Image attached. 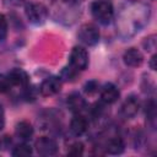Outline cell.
<instances>
[{"mask_svg":"<svg viewBox=\"0 0 157 157\" xmlns=\"http://www.w3.org/2000/svg\"><path fill=\"white\" fill-rule=\"evenodd\" d=\"M151 7L142 0H125L115 16V28L123 40L136 36L150 21Z\"/></svg>","mask_w":157,"mask_h":157,"instance_id":"obj_1","label":"cell"},{"mask_svg":"<svg viewBox=\"0 0 157 157\" xmlns=\"http://www.w3.org/2000/svg\"><path fill=\"white\" fill-rule=\"evenodd\" d=\"M92 17L101 25H109L114 17V7L110 0H93L91 4Z\"/></svg>","mask_w":157,"mask_h":157,"instance_id":"obj_2","label":"cell"},{"mask_svg":"<svg viewBox=\"0 0 157 157\" xmlns=\"http://www.w3.org/2000/svg\"><path fill=\"white\" fill-rule=\"evenodd\" d=\"M27 20L32 25H42L48 18V9L40 2H29L25 7Z\"/></svg>","mask_w":157,"mask_h":157,"instance_id":"obj_3","label":"cell"},{"mask_svg":"<svg viewBox=\"0 0 157 157\" xmlns=\"http://www.w3.org/2000/svg\"><path fill=\"white\" fill-rule=\"evenodd\" d=\"M69 66H71L77 72L85 70L88 66V53L83 47L76 45L71 49L69 56Z\"/></svg>","mask_w":157,"mask_h":157,"instance_id":"obj_4","label":"cell"},{"mask_svg":"<svg viewBox=\"0 0 157 157\" xmlns=\"http://www.w3.org/2000/svg\"><path fill=\"white\" fill-rule=\"evenodd\" d=\"M77 38L82 44L92 47L99 42V31L93 23H85L80 27Z\"/></svg>","mask_w":157,"mask_h":157,"instance_id":"obj_5","label":"cell"},{"mask_svg":"<svg viewBox=\"0 0 157 157\" xmlns=\"http://www.w3.org/2000/svg\"><path fill=\"white\" fill-rule=\"evenodd\" d=\"M140 109V101L135 94H130L126 97V99L123 102L120 109H119V115L123 119H132Z\"/></svg>","mask_w":157,"mask_h":157,"instance_id":"obj_6","label":"cell"},{"mask_svg":"<svg viewBox=\"0 0 157 157\" xmlns=\"http://www.w3.org/2000/svg\"><path fill=\"white\" fill-rule=\"evenodd\" d=\"M34 148L40 156H54L58 152V144L49 136H42L36 141Z\"/></svg>","mask_w":157,"mask_h":157,"instance_id":"obj_7","label":"cell"},{"mask_svg":"<svg viewBox=\"0 0 157 157\" xmlns=\"http://www.w3.org/2000/svg\"><path fill=\"white\" fill-rule=\"evenodd\" d=\"M61 90V78L58 76H49L39 86V92L44 97H50L59 93Z\"/></svg>","mask_w":157,"mask_h":157,"instance_id":"obj_8","label":"cell"},{"mask_svg":"<svg viewBox=\"0 0 157 157\" xmlns=\"http://www.w3.org/2000/svg\"><path fill=\"white\" fill-rule=\"evenodd\" d=\"M103 148L107 153L110 155H119L124 151L125 148V144L123 141V139L118 135V134H110L109 136H107V139L104 140L103 144Z\"/></svg>","mask_w":157,"mask_h":157,"instance_id":"obj_9","label":"cell"},{"mask_svg":"<svg viewBox=\"0 0 157 157\" xmlns=\"http://www.w3.org/2000/svg\"><path fill=\"white\" fill-rule=\"evenodd\" d=\"M88 129V121L82 113L75 114L69 124V130L74 136H82Z\"/></svg>","mask_w":157,"mask_h":157,"instance_id":"obj_10","label":"cell"},{"mask_svg":"<svg viewBox=\"0 0 157 157\" xmlns=\"http://www.w3.org/2000/svg\"><path fill=\"white\" fill-rule=\"evenodd\" d=\"M9 81L11 83V87H21V88H26L29 85V77L27 75L26 71H23L22 69H13L7 74Z\"/></svg>","mask_w":157,"mask_h":157,"instance_id":"obj_11","label":"cell"},{"mask_svg":"<svg viewBox=\"0 0 157 157\" xmlns=\"http://www.w3.org/2000/svg\"><path fill=\"white\" fill-rule=\"evenodd\" d=\"M120 97V92H119V88L112 83V82H108L105 83L102 88H101V101L105 104H113L115 103Z\"/></svg>","mask_w":157,"mask_h":157,"instance_id":"obj_12","label":"cell"},{"mask_svg":"<svg viewBox=\"0 0 157 157\" xmlns=\"http://www.w3.org/2000/svg\"><path fill=\"white\" fill-rule=\"evenodd\" d=\"M123 60H124V64L126 66H130V67H137L142 64L144 61V55L142 53L136 49V48H129L124 52L123 54Z\"/></svg>","mask_w":157,"mask_h":157,"instance_id":"obj_13","label":"cell"},{"mask_svg":"<svg viewBox=\"0 0 157 157\" xmlns=\"http://www.w3.org/2000/svg\"><path fill=\"white\" fill-rule=\"evenodd\" d=\"M67 107L72 113L80 114L87 108V103H86L85 98L80 93L72 92V93H70L67 96Z\"/></svg>","mask_w":157,"mask_h":157,"instance_id":"obj_14","label":"cell"},{"mask_svg":"<svg viewBox=\"0 0 157 157\" xmlns=\"http://www.w3.org/2000/svg\"><path fill=\"white\" fill-rule=\"evenodd\" d=\"M33 132H34V130H33L32 124L26 120L18 121L15 126V135L21 141H29L33 136Z\"/></svg>","mask_w":157,"mask_h":157,"instance_id":"obj_15","label":"cell"},{"mask_svg":"<svg viewBox=\"0 0 157 157\" xmlns=\"http://www.w3.org/2000/svg\"><path fill=\"white\" fill-rule=\"evenodd\" d=\"M32 147L29 144H27V141H22V144H18L16 145L12 151H11V155L12 156H29L32 155Z\"/></svg>","mask_w":157,"mask_h":157,"instance_id":"obj_16","label":"cell"},{"mask_svg":"<svg viewBox=\"0 0 157 157\" xmlns=\"http://www.w3.org/2000/svg\"><path fill=\"white\" fill-rule=\"evenodd\" d=\"M77 74H78V72H77L76 70H74L71 66H66V67H64V69L61 70L60 78L64 80V81H72V80L76 77Z\"/></svg>","mask_w":157,"mask_h":157,"instance_id":"obj_17","label":"cell"},{"mask_svg":"<svg viewBox=\"0 0 157 157\" xmlns=\"http://www.w3.org/2000/svg\"><path fill=\"white\" fill-rule=\"evenodd\" d=\"M7 32H9V23H7V18L5 17V15L0 13V42L5 40L7 37Z\"/></svg>","mask_w":157,"mask_h":157,"instance_id":"obj_18","label":"cell"},{"mask_svg":"<svg viewBox=\"0 0 157 157\" xmlns=\"http://www.w3.org/2000/svg\"><path fill=\"white\" fill-rule=\"evenodd\" d=\"M67 153H69L70 156H81V155L83 153V145H82L81 142H78V141L71 144V145L69 146Z\"/></svg>","mask_w":157,"mask_h":157,"instance_id":"obj_19","label":"cell"},{"mask_svg":"<svg viewBox=\"0 0 157 157\" xmlns=\"http://www.w3.org/2000/svg\"><path fill=\"white\" fill-rule=\"evenodd\" d=\"M98 87H99L98 82L94 81V80H91V81H88V82L85 83L83 90H85V92H86L88 96H92V94H94V93L98 91Z\"/></svg>","mask_w":157,"mask_h":157,"instance_id":"obj_20","label":"cell"},{"mask_svg":"<svg viewBox=\"0 0 157 157\" xmlns=\"http://www.w3.org/2000/svg\"><path fill=\"white\" fill-rule=\"evenodd\" d=\"M11 90V83L9 77L5 75H0V93H6Z\"/></svg>","mask_w":157,"mask_h":157,"instance_id":"obj_21","label":"cell"},{"mask_svg":"<svg viewBox=\"0 0 157 157\" xmlns=\"http://www.w3.org/2000/svg\"><path fill=\"white\" fill-rule=\"evenodd\" d=\"M142 45L146 50H153L155 47H156V36L152 34V36H148L147 38H145V40L142 42Z\"/></svg>","mask_w":157,"mask_h":157,"instance_id":"obj_22","label":"cell"},{"mask_svg":"<svg viewBox=\"0 0 157 157\" xmlns=\"http://www.w3.org/2000/svg\"><path fill=\"white\" fill-rule=\"evenodd\" d=\"M4 125H5V112L2 105L0 104V130L4 128Z\"/></svg>","mask_w":157,"mask_h":157,"instance_id":"obj_23","label":"cell"},{"mask_svg":"<svg viewBox=\"0 0 157 157\" xmlns=\"http://www.w3.org/2000/svg\"><path fill=\"white\" fill-rule=\"evenodd\" d=\"M150 67L152 70H156V55H152V58L150 60Z\"/></svg>","mask_w":157,"mask_h":157,"instance_id":"obj_24","label":"cell"},{"mask_svg":"<svg viewBox=\"0 0 157 157\" xmlns=\"http://www.w3.org/2000/svg\"><path fill=\"white\" fill-rule=\"evenodd\" d=\"M63 2H65V4H69V5H72V6H75V5H77L81 0H61Z\"/></svg>","mask_w":157,"mask_h":157,"instance_id":"obj_25","label":"cell"},{"mask_svg":"<svg viewBox=\"0 0 157 157\" xmlns=\"http://www.w3.org/2000/svg\"><path fill=\"white\" fill-rule=\"evenodd\" d=\"M0 147H1V139H0Z\"/></svg>","mask_w":157,"mask_h":157,"instance_id":"obj_26","label":"cell"}]
</instances>
